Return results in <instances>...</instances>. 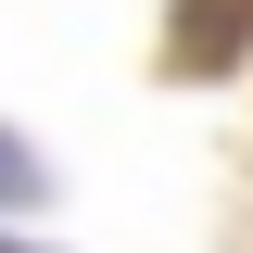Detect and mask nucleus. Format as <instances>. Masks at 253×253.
Listing matches in <instances>:
<instances>
[{
  "label": "nucleus",
  "mask_w": 253,
  "mask_h": 253,
  "mask_svg": "<svg viewBox=\"0 0 253 253\" xmlns=\"http://www.w3.org/2000/svg\"><path fill=\"white\" fill-rule=\"evenodd\" d=\"M0 203H38V152L26 139H0Z\"/></svg>",
  "instance_id": "obj_1"
},
{
  "label": "nucleus",
  "mask_w": 253,
  "mask_h": 253,
  "mask_svg": "<svg viewBox=\"0 0 253 253\" xmlns=\"http://www.w3.org/2000/svg\"><path fill=\"white\" fill-rule=\"evenodd\" d=\"M0 253H38V241H0Z\"/></svg>",
  "instance_id": "obj_2"
}]
</instances>
